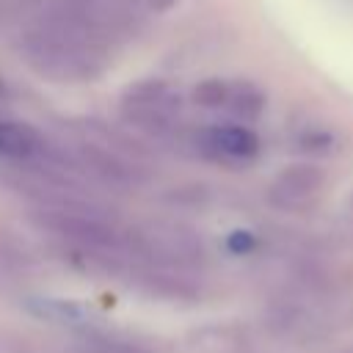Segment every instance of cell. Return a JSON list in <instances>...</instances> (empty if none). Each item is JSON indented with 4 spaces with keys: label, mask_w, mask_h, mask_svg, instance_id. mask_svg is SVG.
<instances>
[{
    "label": "cell",
    "mask_w": 353,
    "mask_h": 353,
    "mask_svg": "<svg viewBox=\"0 0 353 353\" xmlns=\"http://www.w3.org/2000/svg\"><path fill=\"white\" fill-rule=\"evenodd\" d=\"M201 149L229 163H248L259 154V138L243 124H218L201 132Z\"/></svg>",
    "instance_id": "8992f818"
},
{
    "label": "cell",
    "mask_w": 353,
    "mask_h": 353,
    "mask_svg": "<svg viewBox=\"0 0 353 353\" xmlns=\"http://www.w3.org/2000/svg\"><path fill=\"white\" fill-rule=\"evenodd\" d=\"M135 3H141V6H146V8H152V11H165V8H171L176 0H135Z\"/></svg>",
    "instance_id": "8fae6325"
},
{
    "label": "cell",
    "mask_w": 353,
    "mask_h": 353,
    "mask_svg": "<svg viewBox=\"0 0 353 353\" xmlns=\"http://www.w3.org/2000/svg\"><path fill=\"white\" fill-rule=\"evenodd\" d=\"M36 218L41 226H47L58 237H66L83 248H91V251H121L124 248V240H121L119 229L110 223V218H105L99 210L83 207L77 201L47 204V207H41V212Z\"/></svg>",
    "instance_id": "7a4b0ae2"
},
{
    "label": "cell",
    "mask_w": 353,
    "mask_h": 353,
    "mask_svg": "<svg viewBox=\"0 0 353 353\" xmlns=\"http://www.w3.org/2000/svg\"><path fill=\"white\" fill-rule=\"evenodd\" d=\"M251 243H254V240H251L248 234H243V232H237V234L229 237V248H234V251H248Z\"/></svg>",
    "instance_id": "30bf717a"
},
{
    "label": "cell",
    "mask_w": 353,
    "mask_h": 353,
    "mask_svg": "<svg viewBox=\"0 0 353 353\" xmlns=\"http://www.w3.org/2000/svg\"><path fill=\"white\" fill-rule=\"evenodd\" d=\"M229 83L226 80H204L193 88V99L204 108H226Z\"/></svg>",
    "instance_id": "9c48e42d"
},
{
    "label": "cell",
    "mask_w": 353,
    "mask_h": 353,
    "mask_svg": "<svg viewBox=\"0 0 353 353\" xmlns=\"http://www.w3.org/2000/svg\"><path fill=\"white\" fill-rule=\"evenodd\" d=\"M19 47L28 63L52 80H94L105 66L102 25L69 0H44Z\"/></svg>",
    "instance_id": "6da1fadb"
},
{
    "label": "cell",
    "mask_w": 353,
    "mask_h": 353,
    "mask_svg": "<svg viewBox=\"0 0 353 353\" xmlns=\"http://www.w3.org/2000/svg\"><path fill=\"white\" fill-rule=\"evenodd\" d=\"M39 152V135L17 121L0 119V154L6 157H30Z\"/></svg>",
    "instance_id": "52a82bcc"
},
{
    "label": "cell",
    "mask_w": 353,
    "mask_h": 353,
    "mask_svg": "<svg viewBox=\"0 0 353 353\" xmlns=\"http://www.w3.org/2000/svg\"><path fill=\"white\" fill-rule=\"evenodd\" d=\"M320 190H323V171L309 163H295V165H287L284 171H279V176L268 188V199L279 210L298 212V210H306L309 204H314Z\"/></svg>",
    "instance_id": "277c9868"
},
{
    "label": "cell",
    "mask_w": 353,
    "mask_h": 353,
    "mask_svg": "<svg viewBox=\"0 0 353 353\" xmlns=\"http://www.w3.org/2000/svg\"><path fill=\"white\" fill-rule=\"evenodd\" d=\"M226 108L240 119H256L265 108V94L254 83H229Z\"/></svg>",
    "instance_id": "ba28073f"
},
{
    "label": "cell",
    "mask_w": 353,
    "mask_h": 353,
    "mask_svg": "<svg viewBox=\"0 0 353 353\" xmlns=\"http://www.w3.org/2000/svg\"><path fill=\"white\" fill-rule=\"evenodd\" d=\"M121 108L132 124L152 130V132H163L179 119L182 99L168 83L146 80V83H135L127 88Z\"/></svg>",
    "instance_id": "3957f363"
},
{
    "label": "cell",
    "mask_w": 353,
    "mask_h": 353,
    "mask_svg": "<svg viewBox=\"0 0 353 353\" xmlns=\"http://www.w3.org/2000/svg\"><path fill=\"white\" fill-rule=\"evenodd\" d=\"M138 248L160 256L165 262H196L201 256V243L199 237L185 229V226H174V223H146L138 232Z\"/></svg>",
    "instance_id": "5b68a950"
},
{
    "label": "cell",
    "mask_w": 353,
    "mask_h": 353,
    "mask_svg": "<svg viewBox=\"0 0 353 353\" xmlns=\"http://www.w3.org/2000/svg\"><path fill=\"white\" fill-rule=\"evenodd\" d=\"M0 97H6V83L0 80Z\"/></svg>",
    "instance_id": "7c38bea8"
}]
</instances>
